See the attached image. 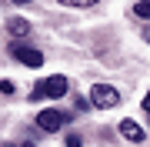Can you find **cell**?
I'll return each instance as SVG.
<instances>
[{
  "instance_id": "obj_12",
  "label": "cell",
  "mask_w": 150,
  "mask_h": 147,
  "mask_svg": "<svg viewBox=\"0 0 150 147\" xmlns=\"http://www.w3.org/2000/svg\"><path fill=\"white\" fill-rule=\"evenodd\" d=\"M13 4H30V0H13Z\"/></svg>"
},
{
  "instance_id": "obj_10",
  "label": "cell",
  "mask_w": 150,
  "mask_h": 147,
  "mask_svg": "<svg viewBox=\"0 0 150 147\" xmlns=\"http://www.w3.org/2000/svg\"><path fill=\"white\" fill-rule=\"evenodd\" d=\"M64 144H67V147H83V137H80V134H67Z\"/></svg>"
},
{
  "instance_id": "obj_9",
  "label": "cell",
  "mask_w": 150,
  "mask_h": 147,
  "mask_svg": "<svg viewBox=\"0 0 150 147\" xmlns=\"http://www.w3.org/2000/svg\"><path fill=\"white\" fill-rule=\"evenodd\" d=\"M64 7H93L97 0H60Z\"/></svg>"
},
{
  "instance_id": "obj_8",
  "label": "cell",
  "mask_w": 150,
  "mask_h": 147,
  "mask_svg": "<svg viewBox=\"0 0 150 147\" xmlns=\"http://www.w3.org/2000/svg\"><path fill=\"white\" fill-rule=\"evenodd\" d=\"M74 107H77V110H93V107H90V97H80V94L74 97Z\"/></svg>"
},
{
  "instance_id": "obj_6",
  "label": "cell",
  "mask_w": 150,
  "mask_h": 147,
  "mask_svg": "<svg viewBox=\"0 0 150 147\" xmlns=\"http://www.w3.org/2000/svg\"><path fill=\"white\" fill-rule=\"evenodd\" d=\"M7 30H10V37H27L33 30V23L23 20V17H10V20H7Z\"/></svg>"
},
{
  "instance_id": "obj_7",
  "label": "cell",
  "mask_w": 150,
  "mask_h": 147,
  "mask_svg": "<svg viewBox=\"0 0 150 147\" xmlns=\"http://www.w3.org/2000/svg\"><path fill=\"white\" fill-rule=\"evenodd\" d=\"M134 17H140V20H150V0H140V4H134Z\"/></svg>"
},
{
  "instance_id": "obj_4",
  "label": "cell",
  "mask_w": 150,
  "mask_h": 147,
  "mask_svg": "<svg viewBox=\"0 0 150 147\" xmlns=\"http://www.w3.org/2000/svg\"><path fill=\"white\" fill-rule=\"evenodd\" d=\"M64 120H67V114H60V110L47 107V110H40V114H37V131H43V134H57L60 127H64Z\"/></svg>"
},
{
  "instance_id": "obj_5",
  "label": "cell",
  "mask_w": 150,
  "mask_h": 147,
  "mask_svg": "<svg viewBox=\"0 0 150 147\" xmlns=\"http://www.w3.org/2000/svg\"><path fill=\"white\" fill-rule=\"evenodd\" d=\"M120 134L127 137V141H134V144H144V141H147V131L137 124V120H130V117L120 120Z\"/></svg>"
},
{
  "instance_id": "obj_13",
  "label": "cell",
  "mask_w": 150,
  "mask_h": 147,
  "mask_svg": "<svg viewBox=\"0 0 150 147\" xmlns=\"http://www.w3.org/2000/svg\"><path fill=\"white\" fill-rule=\"evenodd\" d=\"M23 147H37V144H30V141H27V144H23Z\"/></svg>"
},
{
  "instance_id": "obj_2",
  "label": "cell",
  "mask_w": 150,
  "mask_h": 147,
  "mask_svg": "<svg viewBox=\"0 0 150 147\" xmlns=\"http://www.w3.org/2000/svg\"><path fill=\"white\" fill-rule=\"evenodd\" d=\"M120 104V90L110 87V84H93L90 87V107H100V110H110Z\"/></svg>"
},
{
  "instance_id": "obj_11",
  "label": "cell",
  "mask_w": 150,
  "mask_h": 147,
  "mask_svg": "<svg viewBox=\"0 0 150 147\" xmlns=\"http://www.w3.org/2000/svg\"><path fill=\"white\" fill-rule=\"evenodd\" d=\"M140 107H144L147 114H150V90H147V97H144V104H140Z\"/></svg>"
},
{
  "instance_id": "obj_3",
  "label": "cell",
  "mask_w": 150,
  "mask_h": 147,
  "mask_svg": "<svg viewBox=\"0 0 150 147\" xmlns=\"http://www.w3.org/2000/svg\"><path fill=\"white\" fill-rule=\"evenodd\" d=\"M10 54L17 64H23V67H43V54L37 47H27V44H10Z\"/></svg>"
},
{
  "instance_id": "obj_1",
  "label": "cell",
  "mask_w": 150,
  "mask_h": 147,
  "mask_svg": "<svg viewBox=\"0 0 150 147\" xmlns=\"http://www.w3.org/2000/svg\"><path fill=\"white\" fill-rule=\"evenodd\" d=\"M67 77L64 74H54V77H43V80L33 87V94H30V100H43V97H50V100H60L67 94Z\"/></svg>"
},
{
  "instance_id": "obj_14",
  "label": "cell",
  "mask_w": 150,
  "mask_h": 147,
  "mask_svg": "<svg viewBox=\"0 0 150 147\" xmlns=\"http://www.w3.org/2000/svg\"><path fill=\"white\" fill-rule=\"evenodd\" d=\"M4 147H17V144H4Z\"/></svg>"
}]
</instances>
